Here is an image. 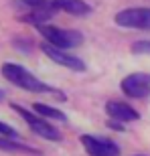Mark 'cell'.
<instances>
[{
	"label": "cell",
	"instance_id": "1",
	"mask_svg": "<svg viewBox=\"0 0 150 156\" xmlns=\"http://www.w3.org/2000/svg\"><path fill=\"white\" fill-rule=\"evenodd\" d=\"M0 73L6 81H10L12 85L20 87V89H27V91H33V93H49L51 87L45 85L41 79H37L30 71H27L23 65H16V63H4L0 67Z\"/></svg>",
	"mask_w": 150,
	"mask_h": 156
},
{
	"label": "cell",
	"instance_id": "2",
	"mask_svg": "<svg viewBox=\"0 0 150 156\" xmlns=\"http://www.w3.org/2000/svg\"><path fill=\"white\" fill-rule=\"evenodd\" d=\"M24 12L20 14L23 23H30L35 27L47 24L59 12L57 0H20Z\"/></svg>",
	"mask_w": 150,
	"mask_h": 156
},
{
	"label": "cell",
	"instance_id": "3",
	"mask_svg": "<svg viewBox=\"0 0 150 156\" xmlns=\"http://www.w3.org/2000/svg\"><path fill=\"white\" fill-rule=\"evenodd\" d=\"M39 33L45 37L47 43L59 47V49H75L83 43V35L79 30H71V29H59V27H53V24H41L37 27Z\"/></svg>",
	"mask_w": 150,
	"mask_h": 156
},
{
	"label": "cell",
	"instance_id": "4",
	"mask_svg": "<svg viewBox=\"0 0 150 156\" xmlns=\"http://www.w3.org/2000/svg\"><path fill=\"white\" fill-rule=\"evenodd\" d=\"M10 108L16 112V114L23 118L27 124H29V128L37 134V136H41V138H45V140H55V142H57V140H61L59 130H57V128H53L47 120H43V116H41V118L35 116L33 112L24 110L23 105H18V104H10Z\"/></svg>",
	"mask_w": 150,
	"mask_h": 156
},
{
	"label": "cell",
	"instance_id": "5",
	"mask_svg": "<svg viewBox=\"0 0 150 156\" xmlns=\"http://www.w3.org/2000/svg\"><path fill=\"white\" fill-rule=\"evenodd\" d=\"M116 24L124 29L150 30V8H126L116 14Z\"/></svg>",
	"mask_w": 150,
	"mask_h": 156
},
{
	"label": "cell",
	"instance_id": "6",
	"mask_svg": "<svg viewBox=\"0 0 150 156\" xmlns=\"http://www.w3.org/2000/svg\"><path fill=\"white\" fill-rule=\"evenodd\" d=\"M89 156H120V146L108 138H99L91 134H83L79 138Z\"/></svg>",
	"mask_w": 150,
	"mask_h": 156
},
{
	"label": "cell",
	"instance_id": "7",
	"mask_svg": "<svg viewBox=\"0 0 150 156\" xmlns=\"http://www.w3.org/2000/svg\"><path fill=\"white\" fill-rule=\"evenodd\" d=\"M124 95L132 99H144L150 95V75L146 73H132L122 79L120 83Z\"/></svg>",
	"mask_w": 150,
	"mask_h": 156
},
{
	"label": "cell",
	"instance_id": "8",
	"mask_svg": "<svg viewBox=\"0 0 150 156\" xmlns=\"http://www.w3.org/2000/svg\"><path fill=\"white\" fill-rule=\"evenodd\" d=\"M41 51L45 53L51 61H55L57 65H63V67H67L71 71H83L85 69V63L81 59H77L75 55L67 53V49H59V47H55V45H51V43L45 41V43H41Z\"/></svg>",
	"mask_w": 150,
	"mask_h": 156
},
{
	"label": "cell",
	"instance_id": "9",
	"mask_svg": "<svg viewBox=\"0 0 150 156\" xmlns=\"http://www.w3.org/2000/svg\"><path fill=\"white\" fill-rule=\"evenodd\" d=\"M105 112H108V116L112 120H118V122H136L140 120V114L134 110L132 105H128L126 101H118V99H110L108 104H105Z\"/></svg>",
	"mask_w": 150,
	"mask_h": 156
},
{
	"label": "cell",
	"instance_id": "10",
	"mask_svg": "<svg viewBox=\"0 0 150 156\" xmlns=\"http://www.w3.org/2000/svg\"><path fill=\"white\" fill-rule=\"evenodd\" d=\"M57 6L59 10L69 12L73 16H85V14L91 12V6L83 0H57Z\"/></svg>",
	"mask_w": 150,
	"mask_h": 156
},
{
	"label": "cell",
	"instance_id": "11",
	"mask_svg": "<svg viewBox=\"0 0 150 156\" xmlns=\"http://www.w3.org/2000/svg\"><path fill=\"white\" fill-rule=\"evenodd\" d=\"M0 150H4V152H24V154H35V156L41 154L33 146H27V144H23V142H18V140L4 138V136H0Z\"/></svg>",
	"mask_w": 150,
	"mask_h": 156
},
{
	"label": "cell",
	"instance_id": "12",
	"mask_svg": "<svg viewBox=\"0 0 150 156\" xmlns=\"http://www.w3.org/2000/svg\"><path fill=\"white\" fill-rule=\"evenodd\" d=\"M33 110H35V114H39V116H43V118H51V120H59V122L67 120L61 110L51 108V105H47V104H35V105H33Z\"/></svg>",
	"mask_w": 150,
	"mask_h": 156
},
{
	"label": "cell",
	"instance_id": "13",
	"mask_svg": "<svg viewBox=\"0 0 150 156\" xmlns=\"http://www.w3.org/2000/svg\"><path fill=\"white\" fill-rule=\"evenodd\" d=\"M132 53H136V55H150V41H136L132 45Z\"/></svg>",
	"mask_w": 150,
	"mask_h": 156
},
{
	"label": "cell",
	"instance_id": "14",
	"mask_svg": "<svg viewBox=\"0 0 150 156\" xmlns=\"http://www.w3.org/2000/svg\"><path fill=\"white\" fill-rule=\"evenodd\" d=\"M0 136H4V138H12V140H18V132H16L12 126L4 124V122H0Z\"/></svg>",
	"mask_w": 150,
	"mask_h": 156
},
{
	"label": "cell",
	"instance_id": "15",
	"mask_svg": "<svg viewBox=\"0 0 150 156\" xmlns=\"http://www.w3.org/2000/svg\"><path fill=\"white\" fill-rule=\"evenodd\" d=\"M108 128H112V130H124V122L110 120V122H108Z\"/></svg>",
	"mask_w": 150,
	"mask_h": 156
},
{
	"label": "cell",
	"instance_id": "16",
	"mask_svg": "<svg viewBox=\"0 0 150 156\" xmlns=\"http://www.w3.org/2000/svg\"><path fill=\"white\" fill-rule=\"evenodd\" d=\"M4 98H6V93L2 91V89H0V101H2V99H4Z\"/></svg>",
	"mask_w": 150,
	"mask_h": 156
}]
</instances>
